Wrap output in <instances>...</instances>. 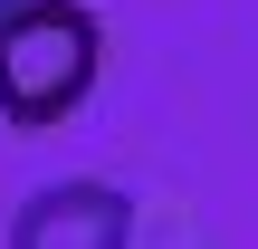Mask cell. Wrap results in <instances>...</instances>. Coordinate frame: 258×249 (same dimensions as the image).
<instances>
[{
    "instance_id": "1",
    "label": "cell",
    "mask_w": 258,
    "mask_h": 249,
    "mask_svg": "<svg viewBox=\"0 0 258 249\" xmlns=\"http://www.w3.org/2000/svg\"><path fill=\"white\" fill-rule=\"evenodd\" d=\"M105 67V19L86 0H29L0 19V115L10 125H57L86 106Z\"/></svg>"
},
{
    "instance_id": "2",
    "label": "cell",
    "mask_w": 258,
    "mask_h": 249,
    "mask_svg": "<svg viewBox=\"0 0 258 249\" xmlns=\"http://www.w3.org/2000/svg\"><path fill=\"white\" fill-rule=\"evenodd\" d=\"M10 249H134V192L77 173V182H48L19 202Z\"/></svg>"
},
{
    "instance_id": "3",
    "label": "cell",
    "mask_w": 258,
    "mask_h": 249,
    "mask_svg": "<svg viewBox=\"0 0 258 249\" xmlns=\"http://www.w3.org/2000/svg\"><path fill=\"white\" fill-rule=\"evenodd\" d=\"M10 10H29V0H0V19H10Z\"/></svg>"
}]
</instances>
